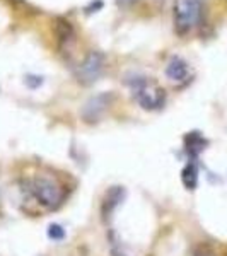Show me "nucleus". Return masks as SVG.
<instances>
[{
    "mask_svg": "<svg viewBox=\"0 0 227 256\" xmlns=\"http://www.w3.org/2000/svg\"><path fill=\"white\" fill-rule=\"evenodd\" d=\"M190 76V65L188 62L181 56L174 55L171 56L166 65V77L171 82H183L186 80Z\"/></svg>",
    "mask_w": 227,
    "mask_h": 256,
    "instance_id": "7",
    "label": "nucleus"
},
{
    "mask_svg": "<svg viewBox=\"0 0 227 256\" xmlns=\"http://www.w3.org/2000/svg\"><path fill=\"white\" fill-rule=\"evenodd\" d=\"M26 190L41 207L48 210L58 208L65 200V193L60 188V184L44 176H36L31 178V180H26Z\"/></svg>",
    "mask_w": 227,
    "mask_h": 256,
    "instance_id": "2",
    "label": "nucleus"
},
{
    "mask_svg": "<svg viewBox=\"0 0 227 256\" xmlns=\"http://www.w3.org/2000/svg\"><path fill=\"white\" fill-rule=\"evenodd\" d=\"M118 2V6H122V7H128V6H134L137 0H116Z\"/></svg>",
    "mask_w": 227,
    "mask_h": 256,
    "instance_id": "15",
    "label": "nucleus"
},
{
    "mask_svg": "<svg viewBox=\"0 0 227 256\" xmlns=\"http://www.w3.org/2000/svg\"><path fill=\"white\" fill-rule=\"evenodd\" d=\"M181 181H183L184 188L186 190H196L198 186V168L196 164L193 162H188L186 166L183 168V171H181Z\"/></svg>",
    "mask_w": 227,
    "mask_h": 256,
    "instance_id": "9",
    "label": "nucleus"
},
{
    "mask_svg": "<svg viewBox=\"0 0 227 256\" xmlns=\"http://www.w3.org/2000/svg\"><path fill=\"white\" fill-rule=\"evenodd\" d=\"M12 2H22V0H12Z\"/></svg>",
    "mask_w": 227,
    "mask_h": 256,
    "instance_id": "16",
    "label": "nucleus"
},
{
    "mask_svg": "<svg viewBox=\"0 0 227 256\" xmlns=\"http://www.w3.org/2000/svg\"><path fill=\"white\" fill-rule=\"evenodd\" d=\"M24 82H26V86H30L31 89H36V88H40V86L43 84V77H40V76H26V77H24Z\"/></svg>",
    "mask_w": 227,
    "mask_h": 256,
    "instance_id": "13",
    "label": "nucleus"
},
{
    "mask_svg": "<svg viewBox=\"0 0 227 256\" xmlns=\"http://www.w3.org/2000/svg\"><path fill=\"white\" fill-rule=\"evenodd\" d=\"M174 30L180 36L192 32L204 16V0H174Z\"/></svg>",
    "mask_w": 227,
    "mask_h": 256,
    "instance_id": "3",
    "label": "nucleus"
},
{
    "mask_svg": "<svg viewBox=\"0 0 227 256\" xmlns=\"http://www.w3.org/2000/svg\"><path fill=\"white\" fill-rule=\"evenodd\" d=\"M207 146V140L202 137L200 132H190V134L184 137V148L192 158H196L202 150Z\"/></svg>",
    "mask_w": 227,
    "mask_h": 256,
    "instance_id": "8",
    "label": "nucleus"
},
{
    "mask_svg": "<svg viewBox=\"0 0 227 256\" xmlns=\"http://www.w3.org/2000/svg\"><path fill=\"white\" fill-rule=\"evenodd\" d=\"M110 251H111V256H128L125 253V251H123V248L118 244V241L116 239H114V234L111 232L110 234Z\"/></svg>",
    "mask_w": 227,
    "mask_h": 256,
    "instance_id": "12",
    "label": "nucleus"
},
{
    "mask_svg": "<svg viewBox=\"0 0 227 256\" xmlns=\"http://www.w3.org/2000/svg\"><path fill=\"white\" fill-rule=\"evenodd\" d=\"M56 34H58V41L60 43H68L74 38V30L70 26L68 20L65 19H58V26H56Z\"/></svg>",
    "mask_w": 227,
    "mask_h": 256,
    "instance_id": "10",
    "label": "nucleus"
},
{
    "mask_svg": "<svg viewBox=\"0 0 227 256\" xmlns=\"http://www.w3.org/2000/svg\"><path fill=\"white\" fill-rule=\"evenodd\" d=\"M102 0H96V2H90L88 7H86V14H92V12H98L102 9Z\"/></svg>",
    "mask_w": 227,
    "mask_h": 256,
    "instance_id": "14",
    "label": "nucleus"
},
{
    "mask_svg": "<svg viewBox=\"0 0 227 256\" xmlns=\"http://www.w3.org/2000/svg\"><path fill=\"white\" fill-rule=\"evenodd\" d=\"M106 67V56L101 52H89L77 67L76 77L82 86H90L102 76Z\"/></svg>",
    "mask_w": 227,
    "mask_h": 256,
    "instance_id": "4",
    "label": "nucleus"
},
{
    "mask_svg": "<svg viewBox=\"0 0 227 256\" xmlns=\"http://www.w3.org/2000/svg\"><path fill=\"white\" fill-rule=\"evenodd\" d=\"M135 101L147 111L160 110L166 102V90L148 77L134 76L126 80Z\"/></svg>",
    "mask_w": 227,
    "mask_h": 256,
    "instance_id": "1",
    "label": "nucleus"
},
{
    "mask_svg": "<svg viewBox=\"0 0 227 256\" xmlns=\"http://www.w3.org/2000/svg\"><path fill=\"white\" fill-rule=\"evenodd\" d=\"M113 99H114L113 92H99V94H96V96L89 98L80 110L82 120H84L86 123H89V125L98 123L99 120L104 116L106 111L110 110Z\"/></svg>",
    "mask_w": 227,
    "mask_h": 256,
    "instance_id": "5",
    "label": "nucleus"
},
{
    "mask_svg": "<svg viewBox=\"0 0 227 256\" xmlns=\"http://www.w3.org/2000/svg\"><path fill=\"white\" fill-rule=\"evenodd\" d=\"M46 232H48V238L53 239V241H62V239L65 238V230L60 224H50Z\"/></svg>",
    "mask_w": 227,
    "mask_h": 256,
    "instance_id": "11",
    "label": "nucleus"
},
{
    "mask_svg": "<svg viewBox=\"0 0 227 256\" xmlns=\"http://www.w3.org/2000/svg\"><path fill=\"white\" fill-rule=\"evenodd\" d=\"M126 196V190L123 186H111L108 192L104 193L101 202V217L104 222H110L113 214L116 212V208L123 204Z\"/></svg>",
    "mask_w": 227,
    "mask_h": 256,
    "instance_id": "6",
    "label": "nucleus"
}]
</instances>
